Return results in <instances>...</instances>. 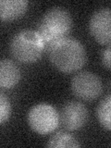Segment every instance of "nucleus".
<instances>
[{
  "label": "nucleus",
  "instance_id": "nucleus-7",
  "mask_svg": "<svg viewBox=\"0 0 111 148\" xmlns=\"http://www.w3.org/2000/svg\"><path fill=\"white\" fill-rule=\"evenodd\" d=\"M89 31L97 43L110 45L111 42V11L110 8H101L92 15L89 21Z\"/></svg>",
  "mask_w": 111,
  "mask_h": 148
},
{
  "label": "nucleus",
  "instance_id": "nucleus-2",
  "mask_svg": "<svg viewBox=\"0 0 111 148\" xmlns=\"http://www.w3.org/2000/svg\"><path fill=\"white\" fill-rule=\"evenodd\" d=\"M45 44L34 30H22L13 36L9 45L10 54L21 63L30 64L39 60L45 49Z\"/></svg>",
  "mask_w": 111,
  "mask_h": 148
},
{
  "label": "nucleus",
  "instance_id": "nucleus-4",
  "mask_svg": "<svg viewBox=\"0 0 111 148\" xmlns=\"http://www.w3.org/2000/svg\"><path fill=\"white\" fill-rule=\"evenodd\" d=\"M30 128L39 135L52 133L59 125V114L54 106L47 103L34 106L27 115Z\"/></svg>",
  "mask_w": 111,
  "mask_h": 148
},
{
  "label": "nucleus",
  "instance_id": "nucleus-5",
  "mask_svg": "<svg viewBox=\"0 0 111 148\" xmlns=\"http://www.w3.org/2000/svg\"><path fill=\"white\" fill-rule=\"evenodd\" d=\"M71 91L77 98L83 101H94L102 95L103 83L101 79L91 71H81L71 80Z\"/></svg>",
  "mask_w": 111,
  "mask_h": 148
},
{
  "label": "nucleus",
  "instance_id": "nucleus-13",
  "mask_svg": "<svg viewBox=\"0 0 111 148\" xmlns=\"http://www.w3.org/2000/svg\"><path fill=\"white\" fill-rule=\"evenodd\" d=\"M102 64L106 69H110V45H108L106 50L103 51V53L101 55Z\"/></svg>",
  "mask_w": 111,
  "mask_h": 148
},
{
  "label": "nucleus",
  "instance_id": "nucleus-10",
  "mask_svg": "<svg viewBox=\"0 0 111 148\" xmlns=\"http://www.w3.org/2000/svg\"><path fill=\"white\" fill-rule=\"evenodd\" d=\"M48 147L53 148H65V147H80V143L77 141L75 137H73L71 134L58 132L57 133L53 134L49 138V141L47 143Z\"/></svg>",
  "mask_w": 111,
  "mask_h": 148
},
{
  "label": "nucleus",
  "instance_id": "nucleus-11",
  "mask_svg": "<svg viewBox=\"0 0 111 148\" xmlns=\"http://www.w3.org/2000/svg\"><path fill=\"white\" fill-rule=\"evenodd\" d=\"M110 112H111V96L108 95L102 99L96 108V116L100 125L105 130L109 132L111 130L110 123Z\"/></svg>",
  "mask_w": 111,
  "mask_h": 148
},
{
  "label": "nucleus",
  "instance_id": "nucleus-3",
  "mask_svg": "<svg viewBox=\"0 0 111 148\" xmlns=\"http://www.w3.org/2000/svg\"><path fill=\"white\" fill-rule=\"evenodd\" d=\"M71 28L72 18L69 12L61 8H53L42 18L37 32L47 47L54 42L68 37Z\"/></svg>",
  "mask_w": 111,
  "mask_h": 148
},
{
  "label": "nucleus",
  "instance_id": "nucleus-12",
  "mask_svg": "<svg viewBox=\"0 0 111 148\" xmlns=\"http://www.w3.org/2000/svg\"><path fill=\"white\" fill-rule=\"evenodd\" d=\"M11 103L7 95L0 92V125L8 121L11 116Z\"/></svg>",
  "mask_w": 111,
  "mask_h": 148
},
{
  "label": "nucleus",
  "instance_id": "nucleus-1",
  "mask_svg": "<svg viewBox=\"0 0 111 148\" xmlns=\"http://www.w3.org/2000/svg\"><path fill=\"white\" fill-rule=\"evenodd\" d=\"M47 55L53 67L63 73H72L81 69L87 58L83 45L71 37H65L49 45Z\"/></svg>",
  "mask_w": 111,
  "mask_h": 148
},
{
  "label": "nucleus",
  "instance_id": "nucleus-6",
  "mask_svg": "<svg viewBox=\"0 0 111 148\" xmlns=\"http://www.w3.org/2000/svg\"><path fill=\"white\" fill-rule=\"evenodd\" d=\"M89 118L85 106L77 101H69L61 108L59 122L67 131H78L86 125Z\"/></svg>",
  "mask_w": 111,
  "mask_h": 148
},
{
  "label": "nucleus",
  "instance_id": "nucleus-8",
  "mask_svg": "<svg viewBox=\"0 0 111 148\" xmlns=\"http://www.w3.org/2000/svg\"><path fill=\"white\" fill-rule=\"evenodd\" d=\"M21 72L18 65L9 59H0V89L8 90L21 81Z\"/></svg>",
  "mask_w": 111,
  "mask_h": 148
},
{
  "label": "nucleus",
  "instance_id": "nucleus-9",
  "mask_svg": "<svg viewBox=\"0 0 111 148\" xmlns=\"http://www.w3.org/2000/svg\"><path fill=\"white\" fill-rule=\"evenodd\" d=\"M29 3L25 0H0V20L12 21L21 18Z\"/></svg>",
  "mask_w": 111,
  "mask_h": 148
}]
</instances>
